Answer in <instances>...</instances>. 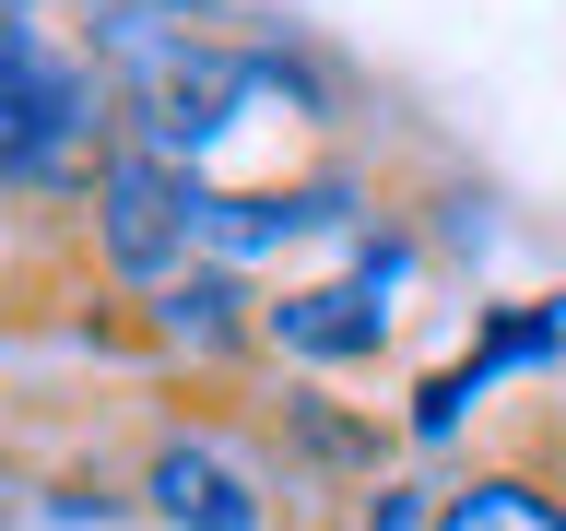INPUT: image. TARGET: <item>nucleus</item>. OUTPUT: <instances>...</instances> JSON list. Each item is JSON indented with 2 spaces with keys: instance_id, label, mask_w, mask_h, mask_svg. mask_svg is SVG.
<instances>
[{
  "instance_id": "f257e3e1",
  "label": "nucleus",
  "mask_w": 566,
  "mask_h": 531,
  "mask_svg": "<svg viewBox=\"0 0 566 531\" xmlns=\"http://www.w3.org/2000/svg\"><path fill=\"white\" fill-rule=\"evenodd\" d=\"M130 496L154 531H295V496L283 472L260 460L237 402H189L166 389L130 437Z\"/></svg>"
},
{
  "instance_id": "f03ea898",
  "label": "nucleus",
  "mask_w": 566,
  "mask_h": 531,
  "mask_svg": "<svg viewBox=\"0 0 566 531\" xmlns=\"http://www.w3.org/2000/svg\"><path fill=\"white\" fill-rule=\"evenodd\" d=\"M83 260L118 295H166L177 272H201V177L154 142H118L106 177L83 189Z\"/></svg>"
},
{
  "instance_id": "7ed1b4c3",
  "label": "nucleus",
  "mask_w": 566,
  "mask_h": 531,
  "mask_svg": "<svg viewBox=\"0 0 566 531\" xmlns=\"http://www.w3.org/2000/svg\"><path fill=\"white\" fill-rule=\"evenodd\" d=\"M543 366H566V295H495V308H472V343L401 389V437L413 449H449L460 425L484 414V389L543 378Z\"/></svg>"
},
{
  "instance_id": "20e7f679",
  "label": "nucleus",
  "mask_w": 566,
  "mask_h": 531,
  "mask_svg": "<svg viewBox=\"0 0 566 531\" xmlns=\"http://www.w3.org/2000/svg\"><path fill=\"white\" fill-rule=\"evenodd\" d=\"M437 531H566V472L531 437H507V449H484L472 472L437 485Z\"/></svg>"
},
{
  "instance_id": "39448f33",
  "label": "nucleus",
  "mask_w": 566,
  "mask_h": 531,
  "mask_svg": "<svg viewBox=\"0 0 566 531\" xmlns=\"http://www.w3.org/2000/svg\"><path fill=\"white\" fill-rule=\"evenodd\" d=\"M0 343H12V308H0Z\"/></svg>"
}]
</instances>
